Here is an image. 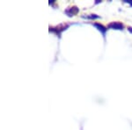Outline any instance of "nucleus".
<instances>
[{"instance_id":"f257e3e1","label":"nucleus","mask_w":132,"mask_h":130,"mask_svg":"<svg viewBox=\"0 0 132 130\" xmlns=\"http://www.w3.org/2000/svg\"><path fill=\"white\" fill-rule=\"evenodd\" d=\"M108 28L116 29V30H122L123 25L120 22H112L108 25Z\"/></svg>"},{"instance_id":"f03ea898","label":"nucleus","mask_w":132,"mask_h":130,"mask_svg":"<svg viewBox=\"0 0 132 130\" xmlns=\"http://www.w3.org/2000/svg\"><path fill=\"white\" fill-rule=\"evenodd\" d=\"M78 9L74 6V7H71L66 11V13L69 16H73V15H75L76 13H78Z\"/></svg>"},{"instance_id":"7ed1b4c3","label":"nucleus","mask_w":132,"mask_h":130,"mask_svg":"<svg viewBox=\"0 0 132 130\" xmlns=\"http://www.w3.org/2000/svg\"><path fill=\"white\" fill-rule=\"evenodd\" d=\"M94 27H96L97 28L99 29V30L101 31L102 33H103V35H105V33H106V31H107V29H108V28H106V27H103L102 25L97 24V23H95V24H94Z\"/></svg>"},{"instance_id":"20e7f679","label":"nucleus","mask_w":132,"mask_h":130,"mask_svg":"<svg viewBox=\"0 0 132 130\" xmlns=\"http://www.w3.org/2000/svg\"><path fill=\"white\" fill-rule=\"evenodd\" d=\"M125 2H127V3H129L132 5V1H130V0H129V1H128V0H125Z\"/></svg>"},{"instance_id":"39448f33","label":"nucleus","mask_w":132,"mask_h":130,"mask_svg":"<svg viewBox=\"0 0 132 130\" xmlns=\"http://www.w3.org/2000/svg\"><path fill=\"white\" fill-rule=\"evenodd\" d=\"M129 31H130V32H131V33H132V28H129Z\"/></svg>"}]
</instances>
